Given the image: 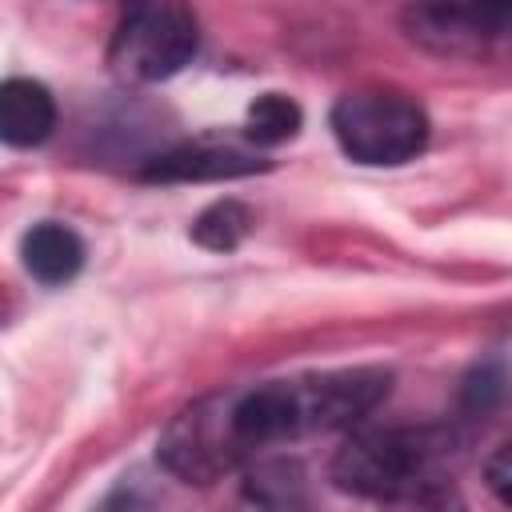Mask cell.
I'll use <instances>...</instances> for the list:
<instances>
[{
    "label": "cell",
    "instance_id": "cell-1",
    "mask_svg": "<svg viewBox=\"0 0 512 512\" xmlns=\"http://www.w3.org/2000/svg\"><path fill=\"white\" fill-rule=\"evenodd\" d=\"M388 384L384 368H340L216 392L172 416L156 452L172 476L212 484L280 440L360 424L388 396Z\"/></svg>",
    "mask_w": 512,
    "mask_h": 512
},
{
    "label": "cell",
    "instance_id": "cell-2",
    "mask_svg": "<svg viewBox=\"0 0 512 512\" xmlns=\"http://www.w3.org/2000/svg\"><path fill=\"white\" fill-rule=\"evenodd\" d=\"M464 448V436L448 424L364 428L340 444L332 460V480L344 492L368 500L432 504L448 492Z\"/></svg>",
    "mask_w": 512,
    "mask_h": 512
},
{
    "label": "cell",
    "instance_id": "cell-3",
    "mask_svg": "<svg viewBox=\"0 0 512 512\" xmlns=\"http://www.w3.org/2000/svg\"><path fill=\"white\" fill-rule=\"evenodd\" d=\"M196 52V20L180 0H128L108 44L120 80L156 84L180 72Z\"/></svg>",
    "mask_w": 512,
    "mask_h": 512
},
{
    "label": "cell",
    "instance_id": "cell-4",
    "mask_svg": "<svg viewBox=\"0 0 512 512\" xmlns=\"http://www.w3.org/2000/svg\"><path fill=\"white\" fill-rule=\"evenodd\" d=\"M332 136L356 164H404L428 144V116L404 92H348L332 108Z\"/></svg>",
    "mask_w": 512,
    "mask_h": 512
},
{
    "label": "cell",
    "instance_id": "cell-5",
    "mask_svg": "<svg viewBox=\"0 0 512 512\" xmlns=\"http://www.w3.org/2000/svg\"><path fill=\"white\" fill-rule=\"evenodd\" d=\"M512 0H416L408 8L412 36L436 52H472L508 32Z\"/></svg>",
    "mask_w": 512,
    "mask_h": 512
},
{
    "label": "cell",
    "instance_id": "cell-6",
    "mask_svg": "<svg viewBox=\"0 0 512 512\" xmlns=\"http://www.w3.org/2000/svg\"><path fill=\"white\" fill-rule=\"evenodd\" d=\"M260 168H268V160H260L256 152H244V148L184 144V148H172V152L148 160L144 180H160V184H172V180H232V176H248V172H260Z\"/></svg>",
    "mask_w": 512,
    "mask_h": 512
},
{
    "label": "cell",
    "instance_id": "cell-7",
    "mask_svg": "<svg viewBox=\"0 0 512 512\" xmlns=\"http://www.w3.org/2000/svg\"><path fill=\"white\" fill-rule=\"evenodd\" d=\"M56 128V100L40 80L12 76L0 84V144L36 148Z\"/></svg>",
    "mask_w": 512,
    "mask_h": 512
},
{
    "label": "cell",
    "instance_id": "cell-8",
    "mask_svg": "<svg viewBox=\"0 0 512 512\" xmlns=\"http://www.w3.org/2000/svg\"><path fill=\"white\" fill-rule=\"evenodd\" d=\"M20 256H24V268L40 284H68L84 268V240L68 224L44 220V224L24 232Z\"/></svg>",
    "mask_w": 512,
    "mask_h": 512
},
{
    "label": "cell",
    "instance_id": "cell-9",
    "mask_svg": "<svg viewBox=\"0 0 512 512\" xmlns=\"http://www.w3.org/2000/svg\"><path fill=\"white\" fill-rule=\"evenodd\" d=\"M304 124V112L292 96H280V92H264L248 104V140L260 144V148H276L284 140H292Z\"/></svg>",
    "mask_w": 512,
    "mask_h": 512
},
{
    "label": "cell",
    "instance_id": "cell-10",
    "mask_svg": "<svg viewBox=\"0 0 512 512\" xmlns=\"http://www.w3.org/2000/svg\"><path fill=\"white\" fill-rule=\"evenodd\" d=\"M248 232H252V212L240 200H216L192 224V240L208 252H232Z\"/></svg>",
    "mask_w": 512,
    "mask_h": 512
},
{
    "label": "cell",
    "instance_id": "cell-11",
    "mask_svg": "<svg viewBox=\"0 0 512 512\" xmlns=\"http://www.w3.org/2000/svg\"><path fill=\"white\" fill-rule=\"evenodd\" d=\"M500 396H504V376H500V368H476V372L464 380V408H468L472 416H484Z\"/></svg>",
    "mask_w": 512,
    "mask_h": 512
},
{
    "label": "cell",
    "instance_id": "cell-12",
    "mask_svg": "<svg viewBox=\"0 0 512 512\" xmlns=\"http://www.w3.org/2000/svg\"><path fill=\"white\" fill-rule=\"evenodd\" d=\"M512 448L504 444L500 452H496V460L488 464V484H492V492L500 496V504H512Z\"/></svg>",
    "mask_w": 512,
    "mask_h": 512
}]
</instances>
